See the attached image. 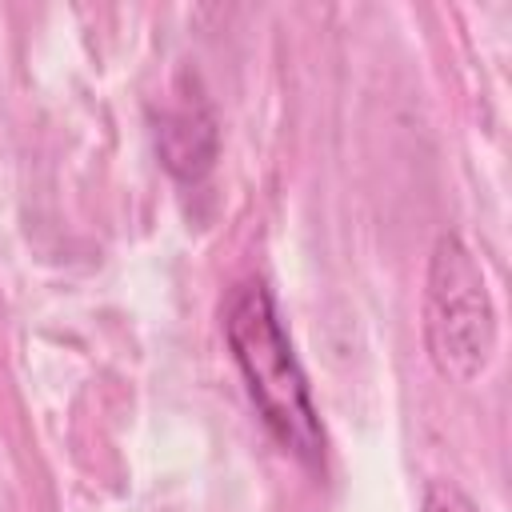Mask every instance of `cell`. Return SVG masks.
<instances>
[{"instance_id":"obj_1","label":"cell","mask_w":512,"mask_h":512,"mask_svg":"<svg viewBox=\"0 0 512 512\" xmlns=\"http://www.w3.org/2000/svg\"><path fill=\"white\" fill-rule=\"evenodd\" d=\"M224 336L232 360L248 384V396L268 424V432L304 464L324 460L320 416L308 396V380L284 336L280 312L260 280H244L224 300Z\"/></svg>"},{"instance_id":"obj_2","label":"cell","mask_w":512,"mask_h":512,"mask_svg":"<svg viewBox=\"0 0 512 512\" xmlns=\"http://www.w3.org/2000/svg\"><path fill=\"white\" fill-rule=\"evenodd\" d=\"M424 332L436 368L472 384L496 348V316L472 252L456 236H440L424 292Z\"/></svg>"},{"instance_id":"obj_3","label":"cell","mask_w":512,"mask_h":512,"mask_svg":"<svg viewBox=\"0 0 512 512\" xmlns=\"http://www.w3.org/2000/svg\"><path fill=\"white\" fill-rule=\"evenodd\" d=\"M424 512H480L456 484H444V480H436V484H428V492H424Z\"/></svg>"}]
</instances>
